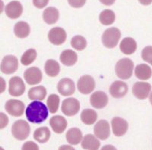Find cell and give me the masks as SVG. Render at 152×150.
I'll use <instances>...</instances> for the list:
<instances>
[{
  "label": "cell",
  "mask_w": 152,
  "mask_h": 150,
  "mask_svg": "<svg viewBox=\"0 0 152 150\" xmlns=\"http://www.w3.org/2000/svg\"><path fill=\"white\" fill-rule=\"evenodd\" d=\"M25 114L28 121L33 124H40L48 117V108L40 101L34 100L28 105Z\"/></svg>",
  "instance_id": "1"
},
{
  "label": "cell",
  "mask_w": 152,
  "mask_h": 150,
  "mask_svg": "<svg viewBox=\"0 0 152 150\" xmlns=\"http://www.w3.org/2000/svg\"><path fill=\"white\" fill-rule=\"evenodd\" d=\"M134 63L131 59L124 58L117 62L115 67L116 76L122 80H128L132 75Z\"/></svg>",
  "instance_id": "2"
},
{
  "label": "cell",
  "mask_w": 152,
  "mask_h": 150,
  "mask_svg": "<svg viewBox=\"0 0 152 150\" xmlns=\"http://www.w3.org/2000/svg\"><path fill=\"white\" fill-rule=\"evenodd\" d=\"M121 38V32L117 28H107L102 34L101 41L103 45L108 49H113L117 46Z\"/></svg>",
  "instance_id": "3"
},
{
  "label": "cell",
  "mask_w": 152,
  "mask_h": 150,
  "mask_svg": "<svg viewBox=\"0 0 152 150\" xmlns=\"http://www.w3.org/2000/svg\"><path fill=\"white\" fill-rule=\"evenodd\" d=\"M12 133L15 138L22 141L26 140L31 133V127L24 120H18L12 127Z\"/></svg>",
  "instance_id": "4"
},
{
  "label": "cell",
  "mask_w": 152,
  "mask_h": 150,
  "mask_svg": "<svg viewBox=\"0 0 152 150\" xmlns=\"http://www.w3.org/2000/svg\"><path fill=\"white\" fill-rule=\"evenodd\" d=\"M18 68V60L15 55H6L0 64V70L5 74H14Z\"/></svg>",
  "instance_id": "5"
},
{
  "label": "cell",
  "mask_w": 152,
  "mask_h": 150,
  "mask_svg": "<svg viewBox=\"0 0 152 150\" xmlns=\"http://www.w3.org/2000/svg\"><path fill=\"white\" fill-rule=\"evenodd\" d=\"M5 111L13 117H21L25 109V105L21 100L9 99L5 105Z\"/></svg>",
  "instance_id": "6"
},
{
  "label": "cell",
  "mask_w": 152,
  "mask_h": 150,
  "mask_svg": "<svg viewBox=\"0 0 152 150\" xmlns=\"http://www.w3.org/2000/svg\"><path fill=\"white\" fill-rule=\"evenodd\" d=\"M62 113L68 117H72L78 113L80 110V102L75 98H68L63 100L62 103Z\"/></svg>",
  "instance_id": "7"
},
{
  "label": "cell",
  "mask_w": 152,
  "mask_h": 150,
  "mask_svg": "<svg viewBox=\"0 0 152 150\" xmlns=\"http://www.w3.org/2000/svg\"><path fill=\"white\" fill-rule=\"evenodd\" d=\"M95 80L91 75H83L79 78L77 83L78 90L81 94L88 95L89 93H92L95 89Z\"/></svg>",
  "instance_id": "8"
},
{
  "label": "cell",
  "mask_w": 152,
  "mask_h": 150,
  "mask_svg": "<svg viewBox=\"0 0 152 150\" xmlns=\"http://www.w3.org/2000/svg\"><path fill=\"white\" fill-rule=\"evenodd\" d=\"M67 38L66 32L60 27H55L49 31L48 40L55 46H60L66 42Z\"/></svg>",
  "instance_id": "9"
},
{
  "label": "cell",
  "mask_w": 152,
  "mask_h": 150,
  "mask_svg": "<svg viewBox=\"0 0 152 150\" xmlns=\"http://www.w3.org/2000/svg\"><path fill=\"white\" fill-rule=\"evenodd\" d=\"M25 89H26V86L21 78L12 77L9 80V93L12 96H21L25 92Z\"/></svg>",
  "instance_id": "10"
},
{
  "label": "cell",
  "mask_w": 152,
  "mask_h": 150,
  "mask_svg": "<svg viewBox=\"0 0 152 150\" xmlns=\"http://www.w3.org/2000/svg\"><path fill=\"white\" fill-rule=\"evenodd\" d=\"M151 91V86L147 82H136L132 86V94L140 100L147 99Z\"/></svg>",
  "instance_id": "11"
},
{
  "label": "cell",
  "mask_w": 152,
  "mask_h": 150,
  "mask_svg": "<svg viewBox=\"0 0 152 150\" xmlns=\"http://www.w3.org/2000/svg\"><path fill=\"white\" fill-rule=\"evenodd\" d=\"M57 90L59 94L63 96L73 95L75 92V85L74 81L70 78H62L57 84Z\"/></svg>",
  "instance_id": "12"
},
{
  "label": "cell",
  "mask_w": 152,
  "mask_h": 150,
  "mask_svg": "<svg viewBox=\"0 0 152 150\" xmlns=\"http://www.w3.org/2000/svg\"><path fill=\"white\" fill-rule=\"evenodd\" d=\"M94 133L96 137L101 140H106L110 135V127L108 121L100 120L94 128Z\"/></svg>",
  "instance_id": "13"
},
{
  "label": "cell",
  "mask_w": 152,
  "mask_h": 150,
  "mask_svg": "<svg viewBox=\"0 0 152 150\" xmlns=\"http://www.w3.org/2000/svg\"><path fill=\"white\" fill-rule=\"evenodd\" d=\"M24 78L29 85H36L41 82L43 74L37 67H31L24 71Z\"/></svg>",
  "instance_id": "14"
},
{
  "label": "cell",
  "mask_w": 152,
  "mask_h": 150,
  "mask_svg": "<svg viewBox=\"0 0 152 150\" xmlns=\"http://www.w3.org/2000/svg\"><path fill=\"white\" fill-rule=\"evenodd\" d=\"M111 126L113 134L116 136H122L128 130V122L123 117H114L111 121Z\"/></svg>",
  "instance_id": "15"
},
{
  "label": "cell",
  "mask_w": 152,
  "mask_h": 150,
  "mask_svg": "<svg viewBox=\"0 0 152 150\" xmlns=\"http://www.w3.org/2000/svg\"><path fill=\"white\" fill-rule=\"evenodd\" d=\"M129 90L128 85L123 81L116 80L110 85L109 89L110 94L113 98H123L127 94Z\"/></svg>",
  "instance_id": "16"
},
{
  "label": "cell",
  "mask_w": 152,
  "mask_h": 150,
  "mask_svg": "<svg viewBox=\"0 0 152 150\" xmlns=\"http://www.w3.org/2000/svg\"><path fill=\"white\" fill-rule=\"evenodd\" d=\"M90 103L95 109H104L108 104V96L104 92L96 91L91 96Z\"/></svg>",
  "instance_id": "17"
},
{
  "label": "cell",
  "mask_w": 152,
  "mask_h": 150,
  "mask_svg": "<svg viewBox=\"0 0 152 150\" xmlns=\"http://www.w3.org/2000/svg\"><path fill=\"white\" fill-rule=\"evenodd\" d=\"M5 14L11 19H17L23 13V6L18 1H12L7 4L5 9Z\"/></svg>",
  "instance_id": "18"
},
{
  "label": "cell",
  "mask_w": 152,
  "mask_h": 150,
  "mask_svg": "<svg viewBox=\"0 0 152 150\" xmlns=\"http://www.w3.org/2000/svg\"><path fill=\"white\" fill-rule=\"evenodd\" d=\"M50 125L52 128L53 131L56 133L60 134L66 130L68 123L64 117L61 115H55L50 118Z\"/></svg>",
  "instance_id": "19"
},
{
  "label": "cell",
  "mask_w": 152,
  "mask_h": 150,
  "mask_svg": "<svg viewBox=\"0 0 152 150\" xmlns=\"http://www.w3.org/2000/svg\"><path fill=\"white\" fill-rule=\"evenodd\" d=\"M100 143L98 138L93 134H87L81 140V148L84 149L97 150L100 148Z\"/></svg>",
  "instance_id": "20"
},
{
  "label": "cell",
  "mask_w": 152,
  "mask_h": 150,
  "mask_svg": "<svg viewBox=\"0 0 152 150\" xmlns=\"http://www.w3.org/2000/svg\"><path fill=\"white\" fill-rule=\"evenodd\" d=\"M120 51L125 55H132L136 51V41L132 37H126L119 44Z\"/></svg>",
  "instance_id": "21"
},
{
  "label": "cell",
  "mask_w": 152,
  "mask_h": 150,
  "mask_svg": "<svg viewBox=\"0 0 152 150\" xmlns=\"http://www.w3.org/2000/svg\"><path fill=\"white\" fill-rule=\"evenodd\" d=\"M62 64L66 66H73L78 61V55L75 51L71 49H66L62 51L59 56Z\"/></svg>",
  "instance_id": "22"
},
{
  "label": "cell",
  "mask_w": 152,
  "mask_h": 150,
  "mask_svg": "<svg viewBox=\"0 0 152 150\" xmlns=\"http://www.w3.org/2000/svg\"><path fill=\"white\" fill-rule=\"evenodd\" d=\"M66 140L70 145H78L83 138V135L81 133V130L77 128H70L66 132Z\"/></svg>",
  "instance_id": "23"
},
{
  "label": "cell",
  "mask_w": 152,
  "mask_h": 150,
  "mask_svg": "<svg viewBox=\"0 0 152 150\" xmlns=\"http://www.w3.org/2000/svg\"><path fill=\"white\" fill-rule=\"evenodd\" d=\"M43 21L47 24H54L59 18V10L55 7H48L43 12Z\"/></svg>",
  "instance_id": "24"
},
{
  "label": "cell",
  "mask_w": 152,
  "mask_h": 150,
  "mask_svg": "<svg viewBox=\"0 0 152 150\" xmlns=\"http://www.w3.org/2000/svg\"><path fill=\"white\" fill-rule=\"evenodd\" d=\"M14 33L18 38H26L31 33L30 25L25 21H18L15 24Z\"/></svg>",
  "instance_id": "25"
},
{
  "label": "cell",
  "mask_w": 152,
  "mask_h": 150,
  "mask_svg": "<svg viewBox=\"0 0 152 150\" xmlns=\"http://www.w3.org/2000/svg\"><path fill=\"white\" fill-rule=\"evenodd\" d=\"M135 75L138 79L142 80H149L152 76V70L148 64H140L135 67Z\"/></svg>",
  "instance_id": "26"
},
{
  "label": "cell",
  "mask_w": 152,
  "mask_h": 150,
  "mask_svg": "<svg viewBox=\"0 0 152 150\" xmlns=\"http://www.w3.org/2000/svg\"><path fill=\"white\" fill-rule=\"evenodd\" d=\"M47 89L43 86H37L32 87L29 90L28 93V98L31 100L43 101L47 96Z\"/></svg>",
  "instance_id": "27"
},
{
  "label": "cell",
  "mask_w": 152,
  "mask_h": 150,
  "mask_svg": "<svg viewBox=\"0 0 152 150\" xmlns=\"http://www.w3.org/2000/svg\"><path fill=\"white\" fill-rule=\"evenodd\" d=\"M44 71L47 76L55 78L58 76L60 72V65L57 61L53 60V59H49L45 63Z\"/></svg>",
  "instance_id": "28"
},
{
  "label": "cell",
  "mask_w": 152,
  "mask_h": 150,
  "mask_svg": "<svg viewBox=\"0 0 152 150\" xmlns=\"http://www.w3.org/2000/svg\"><path fill=\"white\" fill-rule=\"evenodd\" d=\"M51 133L47 127H41L35 130L34 133V139L40 143H45L50 140Z\"/></svg>",
  "instance_id": "29"
},
{
  "label": "cell",
  "mask_w": 152,
  "mask_h": 150,
  "mask_svg": "<svg viewBox=\"0 0 152 150\" xmlns=\"http://www.w3.org/2000/svg\"><path fill=\"white\" fill-rule=\"evenodd\" d=\"M97 114L94 110L91 109H84L81 113V121L86 125H92L97 120Z\"/></svg>",
  "instance_id": "30"
},
{
  "label": "cell",
  "mask_w": 152,
  "mask_h": 150,
  "mask_svg": "<svg viewBox=\"0 0 152 150\" xmlns=\"http://www.w3.org/2000/svg\"><path fill=\"white\" fill-rule=\"evenodd\" d=\"M99 20L103 25H105V26L111 25L115 22L116 14L113 11L110 10V9H105L100 12V15H99Z\"/></svg>",
  "instance_id": "31"
},
{
  "label": "cell",
  "mask_w": 152,
  "mask_h": 150,
  "mask_svg": "<svg viewBox=\"0 0 152 150\" xmlns=\"http://www.w3.org/2000/svg\"><path fill=\"white\" fill-rule=\"evenodd\" d=\"M37 56V52L34 49H29L24 52L21 58V64L24 66L31 64L36 60Z\"/></svg>",
  "instance_id": "32"
},
{
  "label": "cell",
  "mask_w": 152,
  "mask_h": 150,
  "mask_svg": "<svg viewBox=\"0 0 152 150\" xmlns=\"http://www.w3.org/2000/svg\"><path fill=\"white\" fill-rule=\"evenodd\" d=\"M59 103H60V99L59 96L56 94H51L49 96L47 100V105L50 113L52 114L56 113L59 109Z\"/></svg>",
  "instance_id": "33"
},
{
  "label": "cell",
  "mask_w": 152,
  "mask_h": 150,
  "mask_svg": "<svg viewBox=\"0 0 152 150\" xmlns=\"http://www.w3.org/2000/svg\"><path fill=\"white\" fill-rule=\"evenodd\" d=\"M87 40L84 36L81 35H76L73 36L71 40V46L75 49L82 51L87 47Z\"/></svg>",
  "instance_id": "34"
},
{
  "label": "cell",
  "mask_w": 152,
  "mask_h": 150,
  "mask_svg": "<svg viewBox=\"0 0 152 150\" xmlns=\"http://www.w3.org/2000/svg\"><path fill=\"white\" fill-rule=\"evenodd\" d=\"M142 59L152 65V46H148L142 51Z\"/></svg>",
  "instance_id": "35"
},
{
  "label": "cell",
  "mask_w": 152,
  "mask_h": 150,
  "mask_svg": "<svg viewBox=\"0 0 152 150\" xmlns=\"http://www.w3.org/2000/svg\"><path fill=\"white\" fill-rule=\"evenodd\" d=\"M86 1L87 0H68V2L72 8L80 9L85 5Z\"/></svg>",
  "instance_id": "36"
},
{
  "label": "cell",
  "mask_w": 152,
  "mask_h": 150,
  "mask_svg": "<svg viewBox=\"0 0 152 150\" xmlns=\"http://www.w3.org/2000/svg\"><path fill=\"white\" fill-rule=\"evenodd\" d=\"M9 124V117L5 114L0 112V130H2Z\"/></svg>",
  "instance_id": "37"
},
{
  "label": "cell",
  "mask_w": 152,
  "mask_h": 150,
  "mask_svg": "<svg viewBox=\"0 0 152 150\" xmlns=\"http://www.w3.org/2000/svg\"><path fill=\"white\" fill-rule=\"evenodd\" d=\"M50 0H32L33 5H34L37 9H42L45 8L49 3Z\"/></svg>",
  "instance_id": "38"
},
{
  "label": "cell",
  "mask_w": 152,
  "mask_h": 150,
  "mask_svg": "<svg viewBox=\"0 0 152 150\" xmlns=\"http://www.w3.org/2000/svg\"><path fill=\"white\" fill-rule=\"evenodd\" d=\"M22 149H39V146L32 141H28L22 146Z\"/></svg>",
  "instance_id": "39"
},
{
  "label": "cell",
  "mask_w": 152,
  "mask_h": 150,
  "mask_svg": "<svg viewBox=\"0 0 152 150\" xmlns=\"http://www.w3.org/2000/svg\"><path fill=\"white\" fill-rule=\"evenodd\" d=\"M5 89H6V83H5V80L2 77H0V94L4 93Z\"/></svg>",
  "instance_id": "40"
},
{
  "label": "cell",
  "mask_w": 152,
  "mask_h": 150,
  "mask_svg": "<svg viewBox=\"0 0 152 150\" xmlns=\"http://www.w3.org/2000/svg\"><path fill=\"white\" fill-rule=\"evenodd\" d=\"M99 1L101 2V4L107 5V6H110L116 2V0H99Z\"/></svg>",
  "instance_id": "41"
},
{
  "label": "cell",
  "mask_w": 152,
  "mask_h": 150,
  "mask_svg": "<svg viewBox=\"0 0 152 150\" xmlns=\"http://www.w3.org/2000/svg\"><path fill=\"white\" fill-rule=\"evenodd\" d=\"M138 2L143 5H149L152 3V0H138Z\"/></svg>",
  "instance_id": "42"
},
{
  "label": "cell",
  "mask_w": 152,
  "mask_h": 150,
  "mask_svg": "<svg viewBox=\"0 0 152 150\" xmlns=\"http://www.w3.org/2000/svg\"><path fill=\"white\" fill-rule=\"evenodd\" d=\"M4 11V2L2 0H0V14H2Z\"/></svg>",
  "instance_id": "43"
},
{
  "label": "cell",
  "mask_w": 152,
  "mask_h": 150,
  "mask_svg": "<svg viewBox=\"0 0 152 150\" xmlns=\"http://www.w3.org/2000/svg\"><path fill=\"white\" fill-rule=\"evenodd\" d=\"M74 149V148H73L72 146H61L60 148H59V149Z\"/></svg>",
  "instance_id": "44"
},
{
  "label": "cell",
  "mask_w": 152,
  "mask_h": 150,
  "mask_svg": "<svg viewBox=\"0 0 152 150\" xmlns=\"http://www.w3.org/2000/svg\"><path fill=\"white\" fill-rule=\"evenodd\" d=\"M116 149V148L112 146H105L103 147V149Z\"/></svg>",
  "instance_id": "45"
},
{
  "label": "cell",
  "mask_w": 152,
  "mask_h": 150,
  "mask_svg": "<svg viewBox=\"0 0 152 150\" xmlns=\"http://www.w3.org/2000/svg\"><path fill=\"white\" fill-rule=\"evenodd\" d=\"M149 101H150V103L152 105V92L150 93V95H149Z\"/></svg>",
  "instance_id": "46"
}]
</instances>
